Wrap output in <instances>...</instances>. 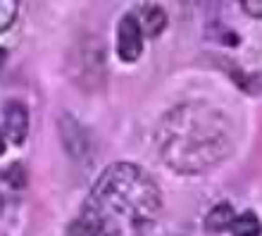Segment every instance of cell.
Masks as SVG:
<instances>
[{"instance_id":"cell-1","label":"cell","mask_w":262,"mask_h":236,"mask_svg":"<svg viewBox=\"0 0 262 236\" xmlns=\"http://www.w3.org/2000/svg\"><path fill=\"white\" fill-rule=\"evenodd\" d=\"M162 198L150 174L134 162H115L98 177L69 236H136L155 220Z\"/></svg>"},{"instance_id":"cell-2","label":"cell","mask_w":262,"mask_h":236,"mask_svg":"<svg viewBox=\"0 0 262 236\" xmlns=\"http://www.w3.org/2000/svg\"><path fill=\"white\" fill-rule=\"evenodd\" d=\"M158 143L174 172L203 174L231 153V122L214 105L181 103L162 117Z\"/></svg>"},{"instance_id":"cell-3","label":"cell","mask_w":262,"mask_h":236,"mask_svg":"<svg viewBox=\"0 0 262 236\" xmlns=\"http://www.w3.org/2000/svg\"><path fill=\"white\" fill-rule=\"evenodd\" d=\"M141 50H143V31H141L136 14L129 12L122 17L117 29V55L124 62H136L141 57Z\"/></svg>"},{"instance_id":"cell-4","label":"cell","mask_w":262,"mask_h":236,"mask_svg":"<svg viewBox=\"0 0 262 236\" xmlns=\"http://www.w3.org/2000/svg\"><path fill=\"white\" fill-rule=\"evenodd\" d=\"M27 129H29L27 108H24L21 103H7V108H5V132H7V139L19 146L21 141L27 139Z\"/></svg>"},{"instance_id":"cell-5","label":"cell","mask_w":262,"mask_h":236,"mask_svg":"<svg viewBox=\"0 0 262 236\" xmlns=\"http://www.w3.org/2000/svg\"><path fill=\"white\" fill-rule=\"evenodd\" d=\"M138 24H141V31L143 36H160L162 29L167 27V14L162 7L158 5H148L141 10V14H136Z\"/></svg>"},{"instance_id":"cell-6","label":"cell","mask_w":262,"mask_h":236,"mask_svg":"<svg viewBox=\"0 0 262 236\" xmlns=\"http://www.w3.org/2000/svg\"><path fill=\"white\" fill-rule=\"evenodd\" d=\"M234 208L229 205V203H220V205H214L210 212H207L205 217V229L212 231V234H217V231H224L231 227V222H234Z\"/></svg>"},{"instance_id":"cell-7","label":"cell","mask_w":262,"mask_h":236,"mask_svg":"<svg viewBox=\"0 0 262 236\" xmlns=\"http://www.w3.org/2000/svg\"><path fill=\"white\" fill-rule=\"evenodd\" d=\"M231 236H260L262 234V222L255 212H243V215L234 217V222L229 227Z\"/></svg>"},{"instance_id":"cell-8","label":"cell","mask_w":262,"mask_h":236,"mask_svg":"<svg viewBox=\"0 0 262 236\" xmlns=\"http://www.w3.org/2000/svg\"><path fill=\"white\" fill-rule=\"evenodd\" d=\"M17 5H19V0H0V31L10 29V24L17 17Z\"/></svg>"},{"instance_id":"cell-9","label":"cell","mask_w":262,"mask_h":236,"mask_svg":"<svg viewBox=\"0 0 262 236\" xmlns=\"http://www.w3.org/2000/svg\"><path fill=\"white\" fill-rule=\"evenodd\" d=\"M0 177H3V179L7 181V184H10V186H24V181H27V174H24V167L21 165H17V162H14V165H10L5 169V172L0 174Z\"/></svg>"},{"instance_id":"cell-10","label":"cell","mask_w":262,"mask_h":236,"mask_svg":"<svg viewBox=\"0 0 262 236\" xmlns=\"http://www.w3.org/2000/svg\"><path fill=\"white\" fill-rule=\"evenodd\" d=\"M241 10L250 17H255V19H262V0H236Z\"/></svg>"},{"instance_id":"cell-11","label":"cell","mask_w":262,"mask_h":236,"mask_svg":"<svg viewBox=\"0 0 262 236\" xmlns=\"http://www.w3.org/2000/svg\"><path fill=\"white\" fill-rule=\"evenodd\" d=\"M5 48H0V67H3V62H5Z\"/></svg>"},{"instance_id":"cell-12","label":"cell","mask_w":262,"mask_h":236,"mask_svg":"<svg viewBox=\"0 0 262 236\" xmlns=\"http://www.w3.org/2000/svg\"><path fill=\"white\" fill-rule=\"evenodd\" d=\"M5 153V141H3V134H0V155Z\"/></svg>"}]
</instances>
